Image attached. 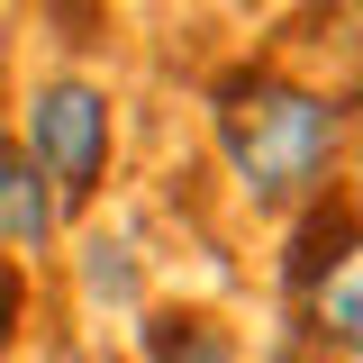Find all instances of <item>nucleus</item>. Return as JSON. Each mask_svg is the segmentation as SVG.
<instances>
[{
  "label": "nucleus",
  "instance_id": "obj_3",
  "mask_svg": "<svg viewBox=\"0 0 363 363\" xmlns=\"http://www.w3.org/2000/svg\"><path fill=\"white\" fill-rule=\"evenodd\" d=\"M55 236H64V200H55L45 173L0 136V245H9V264H18V255H45Z\"/></svg>",
  "mask_w": 363,
  "mask_h": 363
},
{
  "label": "nucleus",
  "instance_id": "obj_6",
  "mask_svg": "<svg viewBox=\"0 0 363 363\" xmlns=\"http://www.w3.org/2000/svg\"><path fill=\"white\" fill-rule=\"evenodd\" d=\"M18 327H28V272L0 255V354L18 345Z\"/></svg>",
  "mask_w": 363,
  "mask_h": 363
},
{
  "label": "nucleus",
  "instance_id": "obj_1",
  "mask_svg": "<svg viewBox=\"0 0 363 363\" xmlns=\"http://www.w3.org/2000/svg\"><path fill=\"white\" fill-rule=\"evenodd\" d=\"M209 128H218V155L245 191V209H264V218H300L318 191H336L345 109L327 91L291 82L272 64H236L209 91Z\"/></svg>",
  "mask_w": 363,
  "mask_h": 363
},
{
  "label": "nucleus",
  "instance_id": "obj_5",
  "mask_svg": "<svg viewBox=\"0 0 363 363\" xmlns=\"http://www.w3.org/2000/svg\"><path fill=\"white\" fill-rule=\"evenodd\" d=\"M145 363H245L209 309H155L145 318Z\"/></svg>",
  "mask_w": 363,
  "mask_h": 363
},
{
  "label": "nucleus",
  "instance_id": "obj_4",
  "mask_svg": "<svg viewBox=\"0 0 363 363\" xmlns=\"http://www.w3.org/2000/svg\"><path fill=\"white\" fill-rule=\"evenodd\" d=\"M300 300H309V345L345 363V354L363 345V264H354V255H345V264H327Z\"/></svg>",
  "mask_w": 363,
  "mask_h": 363
},
{
  "label": "nucleus",
  "instance_id": "obj_2",
  "mask_svg": "<svg viewBox=\"0 0 363 363\" xmlns=\"http://www.w3.org/2000/svg\"><path fill=\"white\" fill-rule=\"evenodd\" d=\"M28 164L45 173V191L64 200V218L100 200L109 155H118V100L91 82V73H37L18 91V136H9Z\"/></svg>",
  "mask_w": 363,
  "mask_h": 363
}]
</instances>
